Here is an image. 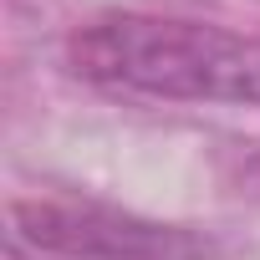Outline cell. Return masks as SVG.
Here are the masks:
<instances>
[{"instance_id":"obj_1","label":"cell","mask_w":260,"mask_h":260,"mask_svg":"<svg viewBox=\"0 0 260 260\" xmlns=\"http://www.w3.org/2000/svg\"><path fill=\"white\" fill-rule=\"evenodd\" d=\"M67 67L117 97L260 102V36L209 21L112 11L67 36Z\"/></svg>"},{"instance_id":"obj_2","label":"cell","mask_w":260,"mask_h":260,"mask_svg":"<svg viewBox=\"0 0 260 260\" xmlns=\"http://www.w3.org/2000/svg\"><path fill=\"white\" fill-rule=\"evenodd\" d=\"M11 245L36 260H209L214 245L92 199H31L11 209Z\"/></svg>"}]
</instances>
